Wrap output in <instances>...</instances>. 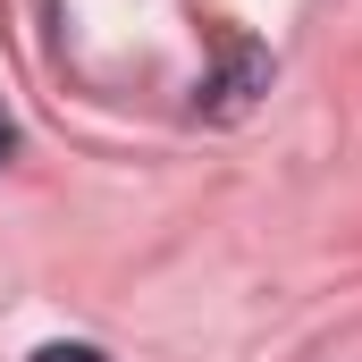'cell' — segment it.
I'll use <instances>...</instances> for the list:
<instances>
[{"label": "cell", "mask_w": 362, "mask_h": 362, "mask_svg": "<svg viewBox=\"0 0 362 362\" xmlns=\"http://www.w3.org/2000/svg\"><path fill=\"white\" fill-rule=\"evenodd\" d=\"M34 362H101V354H93V346H42Z\"/></svg>", "instance_id": "2"}, {"label": "cell", "mask_w": 362, "mask_h": 362, "mask_svg": "<svg viewBox=\"0 0 362 362\" xmlns=\"http://www.w3.org/2000/svg\"><path fill=\"white\" fill-rule=\"evenodd\" d=\"M8 144H17V127H8V110H0V160H8Z\"/></svg>", "instance_id": "3"}, {"label": "cell", "mask_w": 362, "mask_h": 362, "mask_svg": "<svg viewBox=\"0 0 362 362\" xmlns=\"http://www.w3.org/2000/svg\"><path fill=\"white\" fill-rule=\"evenodd\" d=\"M262 93H270V51L236 34V42H228V59H219V76L202 85V118H245Z\"/></svg>", "instance_id": "1"}]
</instances>
